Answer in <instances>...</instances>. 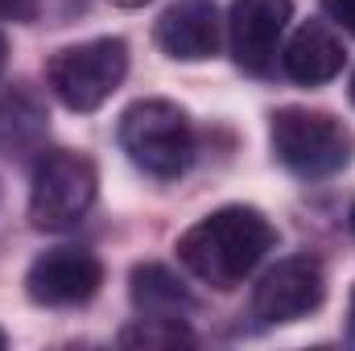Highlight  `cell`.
I'll list each match as a JSON object with an SVG mask.
<instances>
[{
  "label": "cell",
  "mask_w": 355,
  "mask_h": 351,
  "mask_svg": "<svg viewBox=\"0 0 355 351\" xmlns=\"http://www.w3.org/2000/svg\"><path fill=\"white\" fill-rule=\"evenodd\" d=\"M37 0H0V21H33Z\"/></svg>",
  "instance_id": "obj_13"
},
{
  "label": "cell",
  "mask_w": 355,
  "mask_h": 351,
  "mask_svg": "<svg viewBox=\"0 0 355 351\" xmlns=\"http://www.w3.org/2000/svg\"><path fill=\"white\" fill-rule=\"evenodd\" d=\"M272 244H277V232L257 207H219L182 232L178 261L198 281L215 289H232L265 261Z\"/></svg>",
  "instance_id": "obj_1"
},
{
  "label": "cell",
  "mask_w": 355,
  "mask_h": 351,
  "mask_svg": "<svg viewBox=\"0 0 355 351\" xmlns=\"http://www.w3.org/2000/svg\"><path fill=\"white\" fill-rule=\"evenodd\" d=\"M95 166L83 153L71 149H50L42 153L33 170V190H29V219L46 232H67L75 228L95 203Z\"/></svg>",
  "instance_id": "obj_5"
},
{
  "label": "cell",
  "mask_w": 355,
  "mask_h": 351,
  "mask_svg": "<svg viewBox=\"0 0 355 351\" xmlns=\"http://www.w3.org/2000/svg\"><path fill=\"white\" fill-rule=\"evenodd\" d=\"M352 103H355V79H352Z\"/></svg>",
  "instance_id": "obj_20"
},
{
  "label": "cell",
  "mask_w": 355,
  "mask_h": 351,
  "mask_svg": "<svg viewBox=\"0 0 355 351\" xmlns=\"http://www.w3.org/2000/svg\"><path fill=\"white\" fill-rule=\"evenodd\" d=\"M153 42L178 62H202L219 50V8L215 0H178L157 17Z\"/></svg>",
  "instance_id": "obj_9"
},
{
  "label": "cell",
  "mask_w": 355,
  "mask_h": 351,
  "mask_svg": "<svg viewBox=\"0 0 355 351\" xmlns=\"http://www.w3.org/2000/svg\"><path fill=\"white\" fill-rule=\"evenodd\" d=\"M120 343L124 348H178V343H190V331L178 318H141L137 327L120 331Z\"/></svg>",
  "instance_id": "obj_12"
},
{
  "label": "cell",
  "mask_w": 355,
  "mask_h": 351,
  "mask_svg": "<svg viewBox=\"0 0 355 351\" xmlns=\"http://www.w3.org/2000/svg\"><path fill=\"white\" fill-rule=\"evenodd\" d=\"M116 137L137 170H145L149 178H162V182L186 174V166L194 157L190 120L170 99H137L132 108H124Z\"/></svg>",
  "instance_id": "obj_2"
},
{
  "label": "cell",
  "mask_w": 355,
  "mask_h": 351,
  "mask_svg": "<svg viewBox=\"0 0 355 351\" xmlns=\"http://www.w3.org/2000/svg\"><path fill=\"white\" fill-rule=\"evenodd\" d=\"M128 75V46L120 37H95L67 46L50 58L46 83L71 112H95Z\"/></svg>",
  "instance_id": "obj_4"
},
{
  "label": "cell",
  "mask_w": 355,
  "mask_h": 351,
  "mask_svg": "<svg viewBox=\"0 0 355 351\" xmlns=\"http://www.w3.org/2000/svg\"><path fill=\"white\" fill-rule=\"evenodd\" d=\"M322 298H327L322 264L314 257H285L252 289V314L268 327H281V323H297V318L314 314L322 306Z\"/></svg>",
  "instance_id": "obj_6"
},
{
  "label": "cell",
  "mask_w": 355,
  "mask_h": 351,
  "mask_svg": "<svg viewBox=\"0 0 355 351\" xmlns=\"http://www.w3.org/2000/svg\"><path fill=\"white\" fill-rule=\"evenodd\" d=\"M289 0H236L232 4V50L236 62L252 75H265L272 67L277 42L289 25Z\"/></svg>",
  "instance_id": "obj_8"
},
{
  "label": "cell",
  "mask_w": 355,
  "mask_h": 351,
  "mask_svg": "<svg viewBox=\"0 0 355 351\" xmlns=\"http://www.w3.org/2000/svg\"><path fill=\"white\" fill-rule=\"evenodd\" d=\"M322 8H327L343 29H352L355 33V0H322Z\"/></svg>",
  "instance_id": "obj_14"
},
{
  "label": "cell",
  "mask_w": 355,
  "mask_h": 351,
  "mask_svg": "<svg viewBox=\"0 0 355 351\" xmlns=\"http://www.w3.org/2000/svg\"><path fill=\"white\" fill-rule=\"evenodd\" d=\"M132 306L141 318H182L190 310V289L166 264L145 261L132 268Z\"/></svg>",
  "instance_id": "obj_11"
},
{
  "label": "cell",
  "mask_w": 355,
  "mask_h": 351,
  "mask_svg": "<svg viewBox=\"0 0 355 351\" xmlns=\"http://www.w3.org/2000/svg\"><path fill=\"white\" fill-rule=\"evenodd\" d=\"M347 343H355V289H352V302H347Z\"/></svg>",
  "instance_id": "obj_15"
},
{
  "label": "cell",
  "mask_w": 355,
  "mask_h": 351,
  "mask_svg": "<svg viewBox=\"0 0 355 351\" xmlns=\"http://www.w3.org/2000/svg\"><path fill=\"white\" fill-rule=\"evenodd\" d=\"M4 62H8V42H4V33H0V71H4Z\"/></svg>",
  "instance_id": "obj_17"
},
{
  "label": "cell",
  "mask_w": 355,
  "mask_h": 351,
  "mask_svg": "<svg viewBox=\"0 0 355 351\" xmlns=\"http://www.w3.org/2000/svg\"><path fill=\"white\" fill-rule=\"evenodd\" d=\"M4 343H8V339H4V331H0V348H4Z\"/></svg>",
  "instance_id": "obj_19"
},
{
  "label": "cell",
  "mask_w": 355,
  "mask_h": 351,
  "mask_svg": "<svg viewBox=\"0 0 355 351\" xmlns=\"http://www.w3.org/2000/svg\"><path fill=\"white\" fill-rule=\"evenodd\" d=\"M116 8H141V4H149V0H112Z\"/></svg>",
  "instance_id": "obj_16"
},
{
  "label": "cell",
  "mask_w": 355,
  "mask_h": 351,
  "mask_svg": "<svg viewBox=\"0 0 355 351\" xmlns=\"http://www.w3.org/2000/svg\"><path fill=\"white\" fill-rule=\"evenodd\" d=\"M103 281V264L87 248H50L25 273V293L37 306L50 310H67V306H83L95 298Z\"/></svg>",
  "instance_id": "obj_7"
},
{
  "label": "cell",
  "mask_w": 355,
  "mask_h": 351,
  "mask_svg": "<svg viewBox=\"0 0 355 351\" xmlns=\"http://www.w3.org/2000/svg\"><path fill=\"white\" fill-rule=\"evenodd\" d=\"M272 153L281 166H289L302 178H327L339 174L352 162V132L331 116V112H310V108H281L272 112Z\"/></svg>",
  "instance_id": "obj_3"
},
{
  "label": "cell",
  "mask_w": 355,
  "mask_h": 351,
  "mask_svg": "<svg viewBox=\"0 0 355 351\" xmlns=\"http://www.w3.org/2000/svg\"><path fill=\"white\" fill-rule=\"evenodd\" d=\"M347 223H352V236H355V207H352V215H347Z\"/></svg>",
  "instance_id": "obj_18"
},
{
  "label": "cell",
  "mask_w": 355,
  "mask_h": 351,
  "mask_svg": "<svg viewBox=\"0 0 355 351\" xmlns=\"http://www.w3.org/2000/svg\"><path fill=\"white\" fill-rule=\"evenodd\" d=\"M281 67H285V75H289L293 83H302V87L331 83V79L343 71V42L335 37V29H331L327 21H306V25L289 37L285 54H281Z\"/></svg>",
  "instance_id": "obj_10"
}]
</instances>
